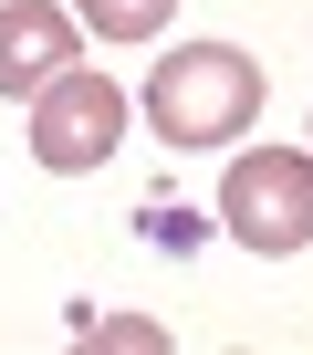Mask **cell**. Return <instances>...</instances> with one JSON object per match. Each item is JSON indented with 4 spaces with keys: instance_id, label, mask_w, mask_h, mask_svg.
Instances as JSON below:
<instances>
[{
    "instance_id": "1",
    "label": "cell",
    "mask_w": 313,
    "mask_h": 355,
    "mask_svg": "<svg viewBox=\"0 0 313 355\" xmlns=\"http://www.w3.org/2000/svg\"><path fill=\"white\" fill-rule=\"evenodd\" d=\"M146 115L168 146H230L261 125V63L240 42H188V53H156L146 73Z\"/></svg>"
},
{
    "instance_id": "2",
    "label": "cell",
    "mask_w": 313,
    "mask_h": 355,
    "mask_svg": "<svg viewBox=\"0 0 313 355\" xmlns=\"http://www.w3.org/2000/svg\"><path fill=\"white\" fill-rule=\"evenodd\" d=\"M220 220H230V241L261 251V261L303 251V241H313V157H303V146H251V157H230Z\"/></svg>"
},
{
    "instance_id": "3",
    "label": "cell",
    "mask_w": 313,
    "mask_h": 355,
    "mask_svg": "<svg viewBox=\"0 0 313 355\" xmlns=\"http://www.w3.org/2000/svg\"><path fill=\"white\" fill-rule=\"evenodd\" d=\"M125 146V94L94 73V63H63L42 94H32V157L53 167V178H84V167H105Z\"/></svg>"
},
{
    "instance_id": "4",
    "label": "cell",
    "mask_w": 313,
    "mask_h": 355,
    "mask_svg": "<svg viewBox=\"0 0 313 355\" xmlns=\"http://www.w3.org/2000/svg\"><path fill=\"white\" fill-rule=\"evenodd\" d=\"M73 53H84L73 11H53V0H11V11H0V94H21V105H32Z\"/></svg>"
},
{
    "instance_id": "5",
    "label": "cell",
    "mask_w": 313,
    "mask_h": 355,
    "mask_svg": "<svg viewBox=\"0 0 313 355\" xmlns=\"http://www.w3.org/2000/svg\"><path fill=\"white\" fill-rule=\"evenodd\" d=\"M73 21H94V42H156L178 0H73Z\"/></svg>"
}]
</instances>
